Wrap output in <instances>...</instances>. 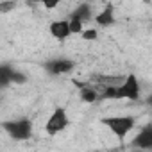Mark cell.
Masks as SVG:
<instances>
[{
    "instance_id": "cell-17",
    "label": "cell",
    "mask_w": 152,
    "mask_h": 152,
    "mask_svg": "<svg viewBox=\"0 0 152 152\" xmlns=\"http://www.w3.org/2000/svg\"><path fill=\"white\" fill-rule=\"evenodd\" d=\"M43 6H45L47 9H54V7H57V2H45Z\"/></svg>"
},
{
    "instance_id": "cell-14",
    "label": "cell",
    "mask_w": 152,
    "mask_h": 152,
    "mask_svg": "<svg viewBox=\"0 0 152 152\" xmlns=\"http://www.w3.org/2000/svg\"><path fill=\"white\" fill-rule=\"evenodd\" d=\"M81 36H83V39H86V41H93V39L99 38V32H97V29H86V31L81 32Z\"/></svg>"
},
{
    "instance_id": "cell-3",
    "label": "cell",
    "mask_w": 152,
    "mask_h": 152,
    "mask_svg": "<svg viewBox=\"0 0 152 152\" xmlns=\"http://www.w3.org/2000/svg\"><path fill=\"white\" fill-rule=\"evenodd\" d=\"M120 99H129V100L140 99V83L134 73H129L125 81L116 88V100H120Z\"/></svg>"
},
{
    "instance_id": "cell-15",
    "label": "cell",
    "mask_w": 152,
    "mask_h": 152,
    "mask_svg": "<svg viewBox=\"0 0 152 152\" xmlns=\"http://www.w3.org/2000/svg\"><path fill=\"white\" fill-rule=\"evenodd\" d=\"M25 81H27V77H25L23 73H20V72H16V70L13 72V75H11V84H13V83H15V84H23Z\"/></svg>"
},
{
    "instance_id": "cell-4",
    "label": "cell",
    "mask_w": 152,
    "mask_h": 152,
    "mask_svg": "<svg viewBox=\"0 0 152 152\" xmlns=\"http://www.w3.org/2000/svg\"><path fill=\"white\" fill-rule=\"evenodd\" d=\"M68 124H70V120H68V115H66V109L64 107H56L54 109V113L50 115V118H48V122H47V125H45V131L48 132V134H57V132H61V131H64L66 127H68Z\"/></svg>"
},
{
    "instance_id": "cell-6",
    "label": "cell",
    "mask_w": 152,
    "mask_h": 152,
    "mask_svg": "<svg viewBox=\"0 0 152 152\" xmlns=\"http://www.w3.org/2000/svg\"><path fill=\"white\" fill-rule=\"evenodd\" d=\"M132 147H138V148H143V150L152 148V129H150V125L141 129V132L132 140Z\"/></svg>"
},
{
    "instance_id": "cell-1",
    "label": "cell",
    "mask_w": 152,
    "mask_h": 152,
    "mask_svg": "<svg viewBox=\"0 0 152 152\" xmlns=\"http://www.w3.org/2000/svg\"><path fill=\"white\" fill-rule=\"evenodd\" d=\"M102 124L118 138V140H124L131 129H134V124L136 120L132 116H109V118H102Z\"/></svg>"
},
{
    "instance_id": "cell-5",
    "label": "cell",
    "mask_w": 152,
    "mask_h": 152,
    "mask_svg": "<svg viewBox=\"0 0 152 152\" xmlns=\"http://www.w3.org/2000/svg\"><path fill=\"white\" fill-rule=\"evenodd\" d=\"M75 63L70 61V59H64V57H57V59H50L47 63H43V68L50 73V75H64V73H70L73 70Z\"/></svg>"
},
{
    "instance_id": "cell-11",
    "label": "cell",
    "mask_w": 152,
    "mask_h": 152,
    "mask_svg": "<svg viewBox=\"0 0 152 152\" xmlns=\"http://www.w3.org/2000/svg\"><path fill=\"white\" fill-rule=\"evenodd\" d=\"M13 68L11 66H0V88H6L11 84V75H13Z\"/></svg>"
},
{
    "instance_id": "cell-13",
    "label": "cell",
    "mask_w": 152,
    "mask_h": 152,
    "mask_svg": "<svg viewBox=\"0 0 152 152\" xmlns=\"http://www.w3.org/2000/svg\"><path fill=\"white\" fill-rule=\"evenodd\" d=\"M116 88L118 86H104L100 99H116Z\"/></svg>"
},
{
    "instance_id": "cell-16",
    "label": "cell",
    "mask_w": 152,
    "mask_h": 152,
    "mask_svg": "<svg viewBox=\"0 0 152 152\" xmlns=\"http://www.w3.org/2000/svg\"><path fill=\"white\" fill-rule=\"evenodd\" d=\"M16 7L15 2H0V13H9Z\"/></svg>"
},
{
    "instance_id": "cell-7",
    "label": "cell",
    "mask_w": 152,
    "mask_h": 152,
    "mask_svg": "<svg viewBox=\"0 0 152 152\" xmlns=\"http://www.w3.org/2000/svg\"><path fill=\"white\" fill-rule=\"evenodd\" d=\"M50 34L57 39H66L70 36V29H68V20H59V22H52L50 23Z\"/></svg>"
},
{
    "instance_id": "cell-12",
    "label": "cell",
    "mask_w": 152,
    "mask_h": 152,
    "mask_svg": "<svg viewBox=\"0 0 152 152\" xmlns=\"http://www.w3.org/2000/svg\"><path fill=\"white\" fill-rule=\"evenodd\" d=\"M68 29H70V34H81V32L84 31V29H83V22L73 20V18L68 20Z\"/></svg>"
},
{
    "instance_id": "cell-2",
    "label": "cell",
    "mask_w": 152,
    "mask_h": 152,
    "mask_svg": "<svg viewBox=\"0 0 152 152\" xmlns=\"http://www.w3.org/2000/svg\"><path fill=\"white\" fill-rule=\"evenodd\" d=\"M2 127L7 131V134L13 140H20V141L29 140L31 134H32V124H31L29 118H20V120H13V122H6Z\"/></svg>"
},
{
    "instance_id": "cell-9",
    "label": "cell",
    "mask_w": 152,
    "mask_h": 152,
    "mask_svg": "<svg viewBox=\"0 0 152 152\" xmlns=\"http://www.w3.org/2000/svg\"><path fill=\"white\" fill-rule=\"evenodd\" d=\"M75 84L79 86V90H81V99L84 100V102H97L99 100V93H97V90L95 88H91V86H88V84H83V83H77L75 81Z\"/></svg>"
},
{
    "instance_id": "cell-10",
    "label": "cell",
    "mask_w": 152,
    "mask_h": 152,
    "mask_svg": "<svg viewBox=\"0 0 152 152\" xmlns=\"http://www.w3.org/2000/svg\"><path fill=\"white\" fill-rule=\"evenodd\" d=\"M72 18L73 20H79V22H86V20H90L91 18V7H90V4H81L77 9H75L73 13H72Z\"/></svg>"
},
{
    "instance_id": "cell-8",
    "label": "cell",
    "mask_w": 152,
    "mask_h": 152,
    "mask_svg": "<svg viewBox=\"0 0 152 152\" xmlns=\"http://www.w3.org/2000/svg\"><path fill=\"white\" fill-rule=\"evenodd\" d=\"M95 23L100 25V27H109V25L115 23V15H113V6L111 4L106 6V9L95 16Z\"/></svg>"
}]
</instances>
